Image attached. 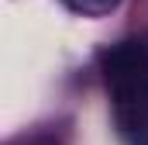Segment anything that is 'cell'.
Segmentation results:
<instances>
[{
    "instance_id": "obj_1",
    "label": "cell",
    "mask_w": 148,
    "mask_h": 145,
    "mask_svg": "<svg viewBox=\"0 0 148 145\" xmlns=\"http://www.w3.org/2000/svg\"><path fill=\"white\" fill-rule=\"evenodd\" d=\"M103 83L121 135L131 145H148V35H131L100 55Z\"/></svg>"
},
{
    "instance_id": "obj_2",
    "label": "cell",
    "mask_w": 148,
    "mask_h": 145,
    "mask_svg": "<svg viewBox=\"0 0 148 145\" xmlns=\"http://www.w3.org/2000/svg\"><path fill=\"white\" fill-rule=\"evenodd\" d=\"M62 3L79 17H107L110 10L121 7V0H62Z\"/></svg>"
}]
</instances>
